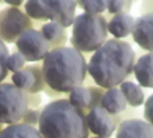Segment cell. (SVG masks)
Segmentation results:
<instances>
[{
  "instance_id": "6da1fadb",
  "label": "cell",
  "mask_w": 153,
  "mask_h": 138,
  "mask_svg": "<svg viewBox=\"0 0 153 138\" xmlns=\"http://www.w3.org/2000/svg\"><path fill=\"white\" fill-rule=\"evenodd\" d=\"M136 55L126 40H108L94 52L88 63V73L105 90L117 87L133 74Z\"/></svg>"
},
{
  "instance_id": "7a4b0ae2",
  "label": "cell",
  "mask_w": 153,
  "mask_h": 138,
  "mask_svg": "<svg viewBox=\"0 0 153 138\" xmlns=\"http://www.w3.org/2000/svg\"><path fill=\"white\" fill-rule=\"evenodd\" d=\"M42 72L46 85L66 93L82 86L88 73V64L82 53L71 47L52 49L43 59Z\"/></svg>"
},
{
  "instance_id": "3957f363",
  "label": "cell",
  "mask_w": 153,
  "mask_h": 138,
  "mask_svg": "<svg viewBox=\"0 0 153 138\" xmlns=\"http://www.w3.org/2000/svg\"><path fill=\"white\" fill-rule=\"evenodd\" d=\"M39 132L43 138H89L85 113L61 99L47 104L41 111Z\"/></svg>"
},
{
  "instance_id": "277c9868",
  "label": "cell",
  "mask_w": 153,
  "mask_h": 138,
  "mask_svg": "<svg viewBox=\"0 0 153 138\" xmlns=\"http://www.w3.org/2000/svg\"><path fill=\"white\" fill-rule=\"evenodd\" d=\"M108 21L102 14L81 13L73 24L70 43L81 53L98 50L108 40Z\"/></svg>"
},
{
  "instance_id": "5b68a950",
  "label": "cell",
  "mask_w": 153,
  "mask_h": 138,
  "mask_svg": "<svg viewBox=\"0 0 153 138\" xmlns=\"http://www.w3.org/2000/svg\"><path fill=\"white\" fill-rule=\"evenodd\" d=\"M29 110L28 93L13 84H0V123L15 125L22 121Z\"/></svg>"
},
{
  "instance_id": "8992f818",
  "label": "cell",
  "mask_w": 153,
  "mask_h": 138,
  "mask_svg": "<svg viewBox=\"0 0 153 138\" xmlns=\"http://www.w3.org/2000/svg\"><path fill=\"white\" fill-rule=\"evenodd\" d=\"M32 26L30 18L18 7H5L0 11V39L4 42H15Z\"/></svg>"
},
{
  "instance_id": "52a82bcc",
  "label": "cell",
  "mask_w": 153,
  "mask_h": 138,
  "mask_svg": "<svg viewBox=\"0 0 153 138\" xmlns=\"http://www.w3.org/2000/svg\"><path fill=\"white\" fill-rule=\"evenodd\" d=\"M15 45L18 52L29 62L40 61L50 51L49 43L42 32L35 29L24 31L15 41Z\"/></svg>"
},
{
  "instance_id": "ba28073f",
  "label": "cell",
  "mask_w": 153,
  "mask_h": 138,
  "mask_svg": "<svg viewBox=\"0 0 153 138\" xmlns=\"http://www.w3.org/2000/svg\"><path fill=\"white\" fill-rule=\"evenodd\" d=\"M123 120L121 115H111L100 106L93 108L86 115L89 131L98 137H110Z\"/></svg>"
},
{
  "instance_id": "9c48e42d",
  "label": "cell",
  "mask_w": 153,
  "mask_h": 138,
  "mask_svg": "<svg viewBox=\"0 0 153 138\" xmlns=\"http://www.w3.org/2000/svg\"><path fill=\"white\" fill-rule=\"evenodd\" d=\"M13 84L30 94H37L46 87L42 66L39 64L29 65L12 75Z\"/></svg>"
},
{
  "instance_id": "30bf717a",
  "label": "cell",
  "mask_w": 153,
  "mask_h": 138,
  "mask_svg": "<svg viewBox=\"0 0 153 138\" xmlns=\"http://www.w3.org/2000/svg\"><path fill=\"white\" fill-rule=\"evenodd\" d=\"M46 16L50 22H56L67 28L74 24L75 20V10L77 1L74 0H57V1H43Z\"/></svg>"
},
{
  "instance_id": "8fae6325",
  "label": "cell",
  "mask_w": 153,
  "mask_h": 138,
  "mask_svg": "<svg viewBox=\"0 0 153 138\" xmlns=\"http://www.w3.org/2000/svg\"><path fill=\"white\" fill-rule=\"evenodd\" d=\"M105 92V89L99 86H79L70 92L69 101L84 113H88L93 108L100 106V101Z\"/></svg>"
},
{
  "instance_id": "7c38bea8",
  "label": "cell",
  "mask_w": 153,
  "mask_h": 138,
  "mask_svg": "<svg viewBox=\"0 0 153 138\" xmlns=\"http://www.w3.org/2000/svg\"><path fill=\"white\" fill-rule=\"evenodd\" d=\"M132 36L140 48L153 53V12L135 19Z\"/></svg>"
},
{
  "instance_id": "4fadbf2b",
  "label": "cell",
  "mask_w": 153,
  "mask_h": 138,
  "mask_svg": "<svg viewBox=\"0 0 153 138\" xmlns=\"http://www.w3.org/2000/svg\"><path fill=\"white\" fill-rule=\"evenodd\" d=\"M116 138H153V127L143 119H124L117 129Z\"/></svg>"
},
{
  "instance_id": "5bb4252c",
  "label": "cell",
  "mask_w": 153,
  "mask_h": 138,
  "mask_svg": "<svg viewBox=\"0 0 153 138\" xmlns=\"http://www.w3.org/2000/svg\"><path fill=\"white\" fill-rule=\"evenodd\" d=\"M134 74L141 87L153 89V53H146L135 61Z\"/></svg>"
},
{
  "instance_id": "9a60e30c",
  "label": "cell",
  "mask_w": 153,
  "mask_h": 138,
  "mask_svg": "<svg viewBox=\"0 0 153 138\" xmlns=\"http://www.w3.org/2000/svg\"><path fill=\"white\" fill-rule=\"evenodd\" d=\"M135 19L130 13H117L108 22V31L115 39L127 38L133 33Z\"/></svg>"
},
{
  "instance_id": "2e32d148",
  "label": "cell",
  "mask_w": 153,
  "mask_h": 138,
  "mask_svg": "<svg viewBox=\"0 0 153 138\" xmlns=\"http://www.w3.org/2000/svg\"><path fill=\"white\" fill-rule=\"evenodd\" d=\"M100 107L111 115L123 114L127 110V102L118 87L106 90L100 101Z\"/></svg>"
},
{
  "instance_id": "e0dca14e",
  "label": "cell",
  "mask_w": 153,
  "mask_h": 138,
  "mask_svg": "<svg viewBox=\"0 0 153 138\" xmlns=\"http://www.w3.org/2000/svg\"><path fill=\"white\" fill-rule=\"evenodd\" d=\"M40 31L49 43L50 50L65 47L67 41V31L65 28L56 22H48L41 26Z\"/></svg>"
},
{
  "instance_id": "ac0fdd59",
  "label": "cell",
  "mask_w": 153,
  "mask_h": 138,
  "mask_svg": "<svg viewBox=\"0 0 153 138\" xmlns=\"http://www.w3.org/2000/svg\"><path fill=\"white\" fill-rule=\"evenodd\" d=\"M119 89L130 107L138 108L145 102V94L139 84L132 81H125L119 85Z\"/></svg>"
},
{
  "instance_id": "d6986e66",
  "label": "cell",
  "mask_w": 153,
  "mask_h": 138,
  "mask_svg": "<svg viewBox=\"0 0 153 138\" xmlns=\"http://www.w3.org/2000/svg\"><path fill=\"white\" fill-rule=\"evenodd\" d=\"M0 138H43L38 129L26 124L8 126L0 133Z\"/></svg>"
},
{
  "instance_id": "ffe728a7",
  "label": "cell",
  "mask_w": 153,
  "mask_h": 138,
  "mask_svg": "<svg viewBox=\"0 0 153 138\" xmlns=\"http://www.w3.org/2000/svg\"><path fill=\"white\" fill-rule=\"evenodd\" d=\"M24 9L26 14L29 17L39 21H48L43 1H39V0L26 1L24 4Z\"/></svg>"
},
{
  "instance_id": "44dd1931",
  "label": "cell",
  "mask_w": 153,
  "mask_h": 138,
  "mask_svg": "<svg viewBox=\"0 0 153 138\" xmlns=\"http://www.w3.org/2000/svg\"><path fill=\"white\" fill-rule=\"evenodd\" d=\"M79 7L83 9L85 13L91 14H101L107 10V1L97 0V1H77Z\"/></svg>"
},
{
  "instance_id": "7402d4cb",
  "label": "cell",
  "mask_w": 153,
  "mask_h": 138,
  "mask_svg": "<svg viewBox=\"0 0 153 138\" xmlns=\"http://www.w3.org/2000/svg\"><path fill=\"white\" fill-rule=\"evenodd\" d=\"M133 5L130 0H108L107 1V10L109 14L129 13Z\"/></svg>"
},
{
  "instance_id": "603a6c76",
  "label": "cell",
  "mask_w": 153,
  "mask_h": 138,
  "mask_svg": "<svg viewBox=\"0 0 153 138\" xmlns=\"http://www.w3.org/2000/svg\"><path fill=\"white\" fill-rule=\"evenodd\" d=\"M9 57V50L5 43L0 39V84L8 75L7 58Z\"/></svg>"
},
{
  "instance_id": "cb8c5ba5",
  "label": "cell",
  "mask_w": 153,
  "mask_h": 138,
  "mask_svg": "<svg viewBox=\"0 0 153 138\" xmlns=\"http://www.w3.org/2000/svg\"><path fill=\"white\" fill-rule=\"evenodd\" d=\"M24 65L25 59L19 52H13V54L9 55L6 63L8 71H11L14 74L22 69L24 67Z\"/></svg>"
},
{
  "instance_id": "d4e9b609",
  "label": "cell",
  "mask_w": 153,
  "mask_h": 138,
  "mask_svg": "<svg viewBox=\"0 0 153 138\" xmlns=\"http://www.w3.org/2000/svg\"><path fill=\"white\" fill-rule=\"evenodd\" d=\"M40 114H41V111H39V110H35L32 109H29L28 111L26 112V114L24 115L23 119H22V123L29 125L30 127H35V126L39 125Z\"/></svg>"
},
{
  "instance_id": "484cf974",
  "label": "cell",
  "mask_w": 153,
  "mask_h": 138,
  "mask_svg": "<svg viewBox=\"0 0 153 138\" xmlns=\"http://www.w3.org/2000/svg\"><path fill=\"white\" fill-rule=\"evenodd\" d=\"M143 118L146 122L153 127V94L149 96V98L144 102Z\"/></svg>"
},
{
  "instance_id": "4316f807",
  "label": "cell",
  "mask_w": 153,
  "mask_h": 138,
  "mask_svg": "<svg viewBox=\"0 0 153 138\" xmlns=\"http://www.w3.org/2000/svg\"><path fill=\"white\" fill-rule=\"evenodd\" d=\"M4 3H6V4H10V5H12V7H17V6H20V5H22V4L23 3L22 0H20V1H4Z\"/></svg>"
},
{
  "instance_id": "83f0119b",
  "label": "cell",
  "mask_w": 153,
  "mask_h": 138,
  "mask_svg": "<svg viewBox=\"0 0 153 138\" xmlns=\"http://www.w3.org/2000/svg\"><path fill=\"white\" fill-rule=\"evenodd\" d=\"M2 128H3V126H2V124L0 123V133H1V132H2V130H3V129H2Z\"/></svg>"
},
{
  "instance_id": "f1b7e54d",
  "label": "cell",
  "mask_w": 153,
  "mask_h": 138,
  "mask_svg": "<svg viewBox=\"0 0 153 138\" xmlns=\"http://www.w3.org/2000/svg\"><path fill=\"white\" fill-rule=\"evenodd\" d=\"M91 138H103V137H91Z\"/></svg>"
}]
</instances>
